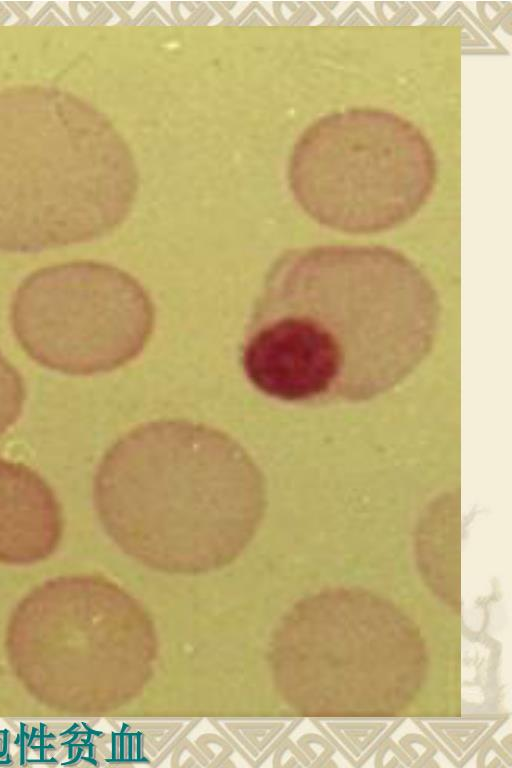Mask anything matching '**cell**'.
Segmentation results:
<instances>
[{
    "instance_id": "obj_4",
    "label": "cell",
    "mask_w": 512,
    "mask_h": 768,
    "mask_svg": "<svg viewBox=\"0 0 512 768\" xmlns=\"http://www.w3.org/2000/svg\"><path fill=\"white\" fill-rule=\"evenodd\" d=\"M435 156L411 122L379 109L325 115L296 141L288 182L316 222L350 234L377 233L412 218L432 193Z\"/></svg>"
},
{
    "instance_id": "obj_3",
    "label": "cell",
    "mask_w": 512,
    "mask_h": 768,
    "mask_svg": "<svg viewBox=\"0 0 512 768\" xmlns=\"http://www.w3.org/2000/svg\"><path fill=\"white\" fill-rule=\"evenodd\" d=\"M138 182L124 138L90 103L50 85L0 89V252L101 238L130 213Z\"/></svg>"
},
{
    "instance_id": "obj_6",
    "label": "cell",
    "mask_w": 512,
    "mask_h": 768,
    "mask_svg": "<svg viewBox=\"0 0 512 768\" xmlns=\"http://www.w3.org/2000/svg\"><path fill=\"white\" fill-rule=\"evenodd\" d=\"M62 526V509L48 483L27 465L0 458V558L44 555Z\"/></svg>"
},
{
    "instance_id": "obj_5",
    "label": "cell",
    "mask_w": 512,
    "mask_h": 768,
    "mask_svg": "<svg viewBox=\"0 0 512 768\" xmlns=\"http://www.w3.org/2000/svg\"><path fill=\"white\" fill-rule=\"evenodd\" d=\"M10 326L38 365L72 376L110 372L136 358L154 327L152 301L131 275L93 260L39 268L17 286Z\"/></svg>"
},
{
    "instance_id": "obj_7",
    "label": "cell",
    "mask_w": 512,
    "mask_h": 768,
    "mask_svg": "<svg viewBox=\"0 0 512 768\" xmlns=\"http://www.w3.org/2000/svg\"><path fill=\"white\" fill-rule=\"evenodd\" d=\"M25 396L22 375L0 350V436L19 419Z\"/></svg>"
},
{
    "instance_id": "obj_1",
    "label": "cell",
    "mask_w": 512,
    "mask_h": 768,
    "mask_svg": "<svg viewBox=\"0 0 512 768\" xmlns=\"http://www.w3.org/2000/svg\"><path fill=\"white\" fill-rule=\"evenodd\" d=\"M440 307L406 256L377 246L290 250L271 266L246 328L243 370L290 403L374 399L429 354Z\"/></svg>"
},
{
    "instance_id": "obj_2",
    "label": "cell",
    "mask_w": 512,
    "mask_h": 768,
    "mask_svg": "<svg viewBox=\"0 0 512 768\" xmlns=\"http://www.w3.org/2000/svg\"><path fill=\"white\" fill-rule=\"evenodd\" d=\"M93 499L119 544L172 568L226 560L266 507L263 475L244 448L187 420L154 421L122 436L99 463Z\"/></svg>"
}]
</instances>
